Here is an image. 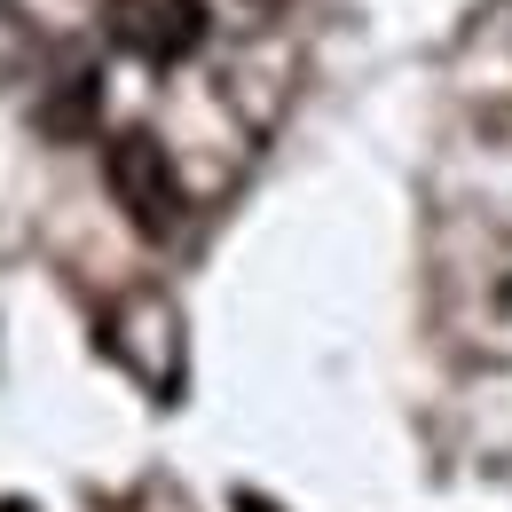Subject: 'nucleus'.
Masks as SVG:
<instances>
[{"instance_id": "2", "label": "nucleus", "mask_w": 512, "mask_h": 512, "mask_svg": "<svg viewBox=\"0 0 512 512\" xmlns=\"http://www.w3.org/2000/svg\"><path fill=\"white\" fill-rule=\"evenodd\" d=\"M103 32H111V48H127L134 64H182L197 56V40H205V0H111L103 8Z\"/></svg>"}, {"instance_id": "1", "label": "nucleus", "mask_w": 512, "mask_h": 512, "mask_svg": "<svg viewBox=\"0 0 512 512\" xmlns=\"http://www.w3.org/2000/svg\"><path fill=\"white\" fill-rule=\"evenodd\" d=\"M103 174H111V197L127 205V221L142 229V237H174V229L190 221V190H182L166 142H158L150 127H119L111 134Z\"/></svg>"}]
</instances>
